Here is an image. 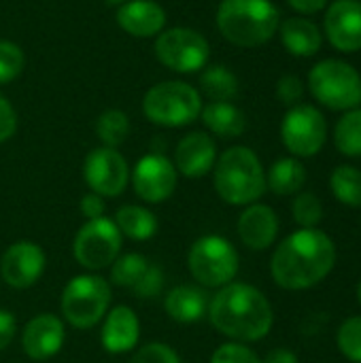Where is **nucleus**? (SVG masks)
<instances>
[{"instance_id":"25","label":"nucleus","mask_w":361,"mask_h":363,"mask_svg":"<svg viewBox=\"0 0 361 363\" xmlns=\"http://www.w3.org/2000/svg\"><path fill=\"white\" fill-rule=\"evenodd\" d=\"M115 225L121 234L132 240H149L157 232V219L151 211L143 206H121L115 213Z\"/></svg>"},{"instance_id":"20","label":"nucleus","mask_w":361,"mask_h":363,"mask_svg":"<svg viewBox=\"0 0 361 363\" xmlns=\"http://www.w3.org/2000/svg\"><path fill=\"white\" fill-rule=\"evenodd\" d=\"M140 323L130 306H117L109 313L102 328V347L109 353H128L136 347Z\"/></svg>"},{"instance_id":"27","label":"nucleus","mask_w":361,"mask_h":363,"mask_svg":"<svg viewBox=\"0 0 361 363\" xmlns=\"http://www.w3.org/2000/svg\"><path fill=\"white\" fill-rule=\"evenodd\" d=\"M330 189L334 198L345 206H361V170L355 166L343 164L330 174Z\"/></svg>"},{"instance_id":"40","label":"nucleus","mask_w":361,"mask_h":363,"mask_svg":"<svg viewBox=\"0 0 361 363\" xmlns=\"http://www.w3.org/2000/svg\"><path fill=\"white\" fill-rule=\"evenodd\" d=\"M15 330H17L15 317L9 311H0V351H4L13 342Z\"/></svg>"},{"instance_id":"2","label":"nucleus","mask_w":361,"mask_h":363,"mask_svg":"<svg viewBox=\"0 0 361 363\" xmlns=\"http://www.w3.org/2000/svg\"><path fill=\"white\" fill-rule=\"evenodd\" d=\"M209 317L217 332L236 342H257L274 323L268 298L247 283L223 285L209 304Z\"/></svg>"},{"instance_id":"18","label":"nucleus","mask_w":361,"mask_h":363,"mask_svg":"<svg viewBox=\"0 0 361 363\" xmlns=\"http://www.w3.org/2000/svg\"><path fill=\"white\" fill-rule=\"evenodd\" d=\"M117 23L130 36L151 38L164 32L166 11L153 0H128L117 11Z\"/></svg>"},{"instance_id":"10","label":"nucleus","mask_w":361,"mask_h":363,"mask_svg":"<svg viewBox=\"0 0 361 363\" xmlns=\"http://www.w3.org/2000/svg\"><path fill=\"white\" fill-rule=\"evenodd\" d=\"M281 138L294 157H313L328 140V121L317 106L296 104L283 117Z\"/></svg>"},{"instance_id":"42","label":"nucleus","mask_w":361,"mask_h":363,"mask_svg":"<svg viewBox=\"0 0 361 363\" xmlns=\"http://www.w3.org/2000/svg\"><path fill=\"white\" fill-rule=\"evenodd\" d=\"M262 363H298V357H296V353H291L287 349H277L266 357V362Z\"/></svg>"},{"instance_id":"4","label":"nucleus","mask_w":361,"mask_h":363,"mask_svg":"<svg viewBox=\"0 0 361 363\" xmlns=\"http://www.w3.org/2000/svg\"><path fill=\"white\" fill-rule=\"evenodd\" d=\"M215 189L234 206L255 204L266 191V172L249 147H230L215 162Z\"/></svg>"},{"instance_id":"11","label":"nucleus","mask_w":361,"mask_h":363,"mask_svg":"<svg viewBox=\"0 0 361 363\" xmlns=\"http://www.w3.org/2000/svg\"><path fill=\"white\" fill-rule=\"evenodd\" d=\"M121 251V232L113 219L100 217L87 221L74 238V257L87 270L111 266Z\"/></svg>"},{"instance_id":"16","label":"nucleus","mask_w":361,"mask_h":363,"mask_svg":"<svg viewBox=\"0 0 361 363\" xmlns=\"http://www.w3.org/2000/svg\"><path fill=\"white\" fill-rule=\"evenodd\" d=\"M64 323L53 315H38L34 317L21 334V347L26 355L34 362L51 359L64 347Z\"/></svg>"},{"instance_id":"22","label":"nucleus","mask_w":361,"mask_h":363,"mask_svg":"<svg viewBox=\"0 0 361 363\" xmlns=\"http://www.w3.org/2000/svg\"><path fill=\"white\" fill-rule=\"evenodd\" d=\"M168 317L179 323H194L200 321L209 313V296L204 289L194 285H179L174 287L164 302Z\"/></svg>"},{"instance_id":"19","label":"nucleus","mask_w":361,"mask_h":363,"mask_svg":"<svg viewBox=\"0 0 361 363\" xmlns=\"http://www.w3.org/2000/svg\"><path fill=\"white\" fill-rule=\"evenodd\" d=\"M279 234V217L266 204H249L238 219V236L253 251L268 249Z\"/></svg>"},{"instance_id":"3","label":"nucleus","mask_w":361,"mask_h":363,"mask_svg":"<svg viewBox=\"0 0 361 363\" xmlns=\"http://www.w3.org/2000/svg\"><path fill=\"white\" fill-rule=\"evenodd\" d=\"M281 26V13L272 0H221L217 28L236 47H260Z\"/></svg>"},{"instance_id":"35","label":"nucleus","mask_w":361,"mask_h":363,"mask_svg":"<svg viewBox=\"0 0 361 363\" xmlns=\"http://www.w3.org/2000/svg\"><path fill=\"white\" fill-rule=\"evenodd\" d=\"M130 363H181L179 355L162 342H151L143 349H138Z\"/></svg>"},{"instance_id":"6","label":"nucleus","mask_w":361,"mask_h":363,"mask_svg":"<svg viewBox=\"0 0 361 363\" xmlns=\"http://www.w3.org/2000/svg\"><path fill=\"white\" fill-rule=\"evenodd\" d=\"M315 100L332 111H351L361 104V74L343 60H321L309 72Z\"/></svg>"},{"instance_id":"5","label":"nucleus","mask_w":361,"mask_h":363,"mask_svg":"<svg viewBox=\"0 0 361 363\" xmlns=\"http://www.w3.org/2000/svg\"><path fill=\"white\" fill-rule=\"evenodd\" d=\"M143 113L151 123L164 128H181L200 117L202 96L194 85L185 81H164L145 94Z\"/></svg>"},{"instance_id":"23","label":"nucleus","mask_w":361,"mask_h":363,"mask_svg":"<svg viewBox=\"0 0 361 363\" xmlns=\"http://www.w3.org/2000/svg\"><path fill=\"white\" fill-rule=\"evenodd\" d=\"M200 117L204 125L221 138H236L247 128L245 113L232 102H209L202 106Z\"/></svg>"},{"instance_id":"36","label":"nucleus","mask_w":361,"mask_h":363,"mask_svg":"<svg viewBox=\"0 0 361 363\" xmlns=\"http://www.w3.org/2000/svg\"><path fill=\"white\" fill-rule=\"evenodd\" d=\"M302 96H304V83H302L300 77H296V74H285V77L279 79V83H277V98H279L283 104L296 106V104H300Z\"/></svg>"},{"instance_id":"15","label":"nucleus","mask_w":361,"mask_h":363,"mask_svg":"<svg viewBox=\"0 0 361 363\" xmlns=\"http://www.w3.org/2000/svg\"><path fill=\"white\" fill-rule=\"evenodd\" d=\"M45 270V253L38 245L30 240L13 242L2 259H0V274L6 285L15 289L32 287Z\"/></svg>"},{"instance_id":"38","label":"nucleus","mask_w":361,"mask_h":363,"mask_svg":"<svg viewBox=\"0 0 361 363\" xmlns=\"http://www.w3.org/2000/svg\"><path fill=\"white\" fill-rule=\"evenodd\" d=\"M17 130V113L13 104L0 94V143L9 140Z\"/></svg>"},{"instance_id":"14","label":"nucleus","mask_w":361,"mask_h":363,"mask_svg":"<svg viewBox=\"0 0 361 363\" xmlns=\"http://www.w3.org/2000/svg\"><path fill=\"white\" fill-rule=\"evenodd\" d=\"M323 30L334 49L355 53L361 49V2L334 0L323 19Z\"/></svg>"},{"instance_id":"24","label":"nucleus","mask_w":361,"mask_h":363,"mask_svg":"<svg viewBox=\"0 0 361 363\" xmlns=\"http://www.w3.org/2000/svg\"><path fill=\"white\" fill-rule=\"evenodd\" d=\"M306 183V168L298 157H281L277 160L268 174H266V187L274 196H294L300 194Z\"/></svg>"},{"instance_id":"34","label":"nucleus","mask_w":361,"mask_h":363,"mask_svg":"<svg viewBox=\"0 0 361 363\" xmlns=\"http://www.w3.org/2000/svg\"><path fill=\"white\" fill-rule=\"evenodd\" d=\"M211 363H262V359L243 342H228L213 353Z\"/></svg>"},{"instance_id":"17","label":"nucleus","mask_w":361,"mask_h":363,"mask_svg":"<svg viewBox=\"0 0 361 363\" xmlns=\"http://www.w3.org/2000/svg\"><path fill=\"white\" fill-rule=\"evenodd\" d=\"M217 162L215 140L204 132H191L181 138L174 151V168L187 179L204 177Z\"/></svg>"},{"instance_id":"26","label":"nucleus","mask_w":361,"mask_h":363,"mask_svg":"<svg viewBox=\"0 0 361 363\" xmlns=\"http://www.w3.org/2000/svg\"><path fill=\"white\" fill-rule=\"evenodd\" d=\"M200 87L211 98V102H230L238 96L236 74L221 64L209 66L200 74Z\"/></svg>"},{"instance_id":"39","label":"nucleus","mask_w":361,"mask_h":363,"mask_svg":"<svg viewBox=\"0 0 361 363\" xmlns=\"http://www.w3.org/2000/svg\"><path fill=\"white\" fill-rule=\"evenodd\" d=\"M81 213H83V217L87 221L104 217V200H102V196H98L94 191L83 196L81 198Z\"/></svg>"},{"instance_id":"12","label":"nucleus","mask_w":361,"mask_h":363,"mask_svg":"<svg viewBox=\"0 0 361 363\" xmlns=\"http://www.w3.org/2000/svg\"><path fill=\"white\" fill-rule=\"evenodd\" d=\"M83 179L94 194L102 198H115L126 189L130 170L117 149L98 147L89 151L83 162Z\"/></svg>"},{"instance_id":"44","label":"nucleus","mask_w":361,"mask_h":363,"mask_svg":"<svg viewBox=\"0 0 361 363\" xmlns=\"http://www.w3.org/2000/svg\"><path fill=\"white\" fill-rule=\"evenodd\" d=\"M357 300H360V304H361V281H360V285H357Z\"/></svg>"},{"instance_id":"31","label":"nucleus","mask_w":361,"mask_h":363,"mask_svg":"<svg viewBox=\"0 0 361 363\" xmlns=\"http://www.w3.org/2000/svg\"><path fill=\"white\" fill-rule=\"evenodd\" d=\"M291 213H294V221L300 225V228H317L321 221H323V204L321 200L311 194V191H300L296 194L294 198V204H291Z\"/></svg>"},{"instance_id":"13","label":"nucleus","mask_w":361,"mask_h":363,"mask_svg":"<svg viewBox=\"0 0 361 363\" xmlns=\"http://www.w3.org/2000/svg\"><path fill=\"white\" fill-rule=\"evenodd\" d=\"M132 185L138 198L145 202H164L174 194L177 168L162 153H149L140 157L132 172Z\"/></svg>"},{"instance_id":"43","label":"nucleus","mask_w":361,"mask_h":363,"mask_svg":"<svg viewBox=\"0 0 361 363\" xmlns=\"http://www.w3.org/2000/svg\"><path fill=\"white\" fill-rule=\"evenodd\" d=\"M109 4H123V2H128V0H106Z\"/></svg>"},{"instance_id":"7","label":"nucleus","mask_w":361,"mask_h":363,"mask_svg":"<svg viewBox=\"0 0 361 363\" xmlns=\"http://www.w3.org/2000/svg\"><path fill=\"white\" fill-rule=\"evenodd\" d=\"M187 266L191 277L204 287H223L238 274V253L230 240L223 236H202L198 238L187 255Z\"/></svg>"},{"instance_id":"29","label":"nucleus","mask_w":361,"mask_h":363,"mask_svg":"<svg viewBox=\"0 0 361 363\" xmlns=\"http://www.w3.org/2000/svg\"><path fill=\"white\" fill-rule=\"evenodd\" d=\"M96 134L104 143V147L117 149L130 134V119L123 111L109 108L96 121Z\"/></svg>"},{"instance_id":"32","label":"nucleus","mask_w":361,"mask_h":363,"mask_svg":"<svg viewBox=\"0 0 361 363\" xmlns=\"http://www.w3.org/2000/svg\"><path fill=\"white\" fill-rule=\"evenodd\" d=\"M338 351L353 363H361V315L349 317L336 332Z\"/></svg>"},{"instance_id":"33","label":"nucleus","mask_w":361,"mask_h":363,"mask_svg":"<svg viewBox=\"0 0 361 363\" xmlns=\"http://www.w3.org/2000/svg\"><path fill=\"white\" fill-rule=\"evenodd\" d=\"M26 57L19 45L13 40H0V85L15 81L23 70Z\"/></svg>"},{"instance_id":"41","label":"nucleus","mask_w":361,"mask_h":363,"mask_svg":"<svg viewBox=\"0 0 361 363\" xmlns=\"http://www.w3.org/2000/svg\"><path fill=\"white\" fill-rule=\"evenodd\" d=\"M287 4L302 15H313V13H319L326 9L328 0H287Z\"/></svg>"},{"instance_id":"1","label":"nucleus","mask_w":361,"mask_h":363,"mask_svg":"<svg viewBox=\"0 0 361 363\" xmlns=\"http://www.w3.org/2000/svg\"><path fill=\"white\" fill-rule=\"evenodd\" d=\"M336 266V245L319 228H300L289 234L272 253L270 274L274 283L289 291L311 289Z\"/></svg>"},{"instance_id":"37","label":"nucleus","mask_w":361,"mask_h":363,"mask_svg":"<svg viewBox=\"0 0 361 363\" xmlns=\"http://www.w3.org/2000/svg\"><path fill=\"white\" fill-rule=\"evenodd\" d=\"M162 287H164V272H162V268L149 266L147 272L143 274V279L136 283V287H134L132 291H134L138 298L149 300V298H155V296L162 291Z\"/></svg>"},{"instance_id":"30","label":"nucleus","mask_w":361,"mask_h":363,"mask_svg":"<svg viewBox=\"0 0 361 363\" xmlns=\"http://www.w3.org/2000/svg\"><path fill=\"white\" fill-rule=\"evenodd\" d=\"M147 268H149V262H147L145 255H140V253H128V255H121V257H117L113 262L111 279L119 287L134 289L136 283L147 272Z\"/></svg>"},{"instance_id":"21","label":"nucleus","mask_w":361,"mask_h":363,"mask_svg":"<svg viewBox=\"0 0 361 363\" xmlns=\"http://www.w3.org/2000/svg\"><path fill=\"white\" fill-rule=\"evenodd\" d=\"M279 32L283 47L296 57H313L321 51L323 34L317 23L306 17H287L279 26Z\"/></svg>"},{"instance_id":"9","label":"nucleus","mask_w":361,"mask_h":363,"mask_svg":"<svg viewBox=\"0 0 361 363\" xmlns=\"http://www.w3.org/2000/svg\"><path fill=\"white\" fill-rule=\"evenodd\" d=\"M155 55L166 68L181 74H189L206 66L211 57V47L198 30L170 28L157 34Z\"/></svg>"},{"instance_id":"8","label":"nucleus","mask_w":361,"mask_h":363,"mask_svg":"<svg viewBox=\"0 0 361 363\" xmlns=\"http://www.w3.org/2000/svg\"><path fill=\"white\" fill-rule=\"evenodd\" d=\"M111 304V285L96 274L74 277L62 294L64 319L79 330L94 328Z\"/></svg>"},{"instance_id":"28","label":"nucleus","mask_w":361,"mask_h":363,"mask_svg":"<svg viewBox=\"0 0 361 363\" xmlns=\"http://www.w3.org/2000/svg\"><path fill=\"white\" fill-rule=\"evenodd\" d=\"M334 145L347 157H361V108L345 111L334 128Z\"/></svg>"}]
</instances>
